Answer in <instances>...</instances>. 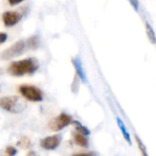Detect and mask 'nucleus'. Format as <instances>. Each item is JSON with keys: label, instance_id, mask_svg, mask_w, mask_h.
I'll use <instances>...</instances> for the list:
<instances>
[{"label": "nucleus", "instance_id": "f257e3e1", "mask_svg": "<svg viewBox=\"0 0 156 156\" xmlns=\"http://www.w3.org/2000/svg\"><path fill=\"white\" fill-rule=\"evenodd\" d=\"M39 64L37 58H28L11 63L8 67V72L12 76L21 77L24 75L35 73L37 70Z\"/></svg>", "mask_w": 156, "mask_h": 156}, {"label": "nucleus", "instance_id": "f03ea898", "mask_svg": "<svg viewBox=\"0 0 156 156\" xmlns=\"http://www.w3.org/2000/svg\"><path fill=\"white\" fill-rule=\"evenodd\" d=\"M25 102L16 96H7L0 98V108L8 112L19 113L25 109Z\"/></svg>", "mask_w": 156, "mask_h": 156}, {"label": "nucleus", "instance_id": "7ed1b4c3", "mask_svg": "<svg viewBox=\"0 0 156 156\" xmlns=\"http://www.w3.org/2000/svg\"><path fill=\"white\" fill-rule=\"evenodd\" d=\"M19 93L27 101H41L43 100V94L40 89L33 85H21L18 87Z\"/></svg>", "mask_w": 156, "mask_h": 156}, {"label": "nucleus", "instance_id": "20e7f679", "mask_svg": "<svg viewBox=\"0 0 156 156\" xmlns=\"http://www.w3.org/2000/svg\"><path fill=\"white\" fill-rule=\"evenodd\" d=\"M26 48V42L23 40H18L12 46H10L8 48L4 50L1 53V58L3 59H11L16 57H18L23 53V51Z\"/></svg>", "mask_w": 156, "mask_h": 156}, {"label": "nucleus", "instance_id": "39448f33", "mask_svg": "<svg viewBox=\"0 0 156 156\" xmlns=\"http://www.w3.org/2000/svg\"><path fill=\"white\" fill-rule=\"evenodd\" d=\"M72 122V118L66 114V113H61L58 116L55 117L49 122V129L54 131V132H58L69 125Z\"/></svg>", "mask_w": 156, "mask_h": 156}, {"label": "nucleus", "instance_id": "423d86ee", "mask_svg": "<svg viewBox=\"0 0 156 156\" xmlns=\"http://www.w3.org/2000/svg\"><path fill=\"white\" fill-rule=\"evenodd\" d=\"M61 140H62V137L59 134L48 136L44 138L43 140H41L40 146L45 150H55L57 147L59 146Z\"/></svg>", "mask_w": 156, "mask_h": 156}, {"label": "nucleus", "instance_id": "0eeeda50", "mask_svg": "<svg viewBox=\"0 0 156 156\" xmlns=\"http://www.w3.org/2000/svg\"><path fill=\"white\" fill-rule=\"evenodd\" d=\"M2 19L4 25L7 27H10L16 25L22 19V15L16 11H6L3 14Z\"/></svg>", "mask_w": 156, "mask_h": 156}, {"label": "nucleus", "instance_id": "6e6552de", "mask_svg": "<svg viewBox=\"0 0 156 156\" xmlns=\"http://www.w3.org/2000/svg\"><path fill=\"white\" fill-rule=\"evenodd\" d=\"M72 64L74 65L75 70H76V74L78 75V77L84 82H87V77L85 74V71L83 69L82 67V63L80 61V59L79 58H72Z\"/></svg>", "mask_w": 156, "mask_h": 156}, {"label": "nucleus", "instance_id": "1a4fd4ad", "mask_svg": "<svg viewBox=\"0 0 156 156\" xmlns=\"http://www.w3.org/2000/svg\"><path fill=\"white\" fill-rule=\"evenodd\" d=\"M73 138L77 145L83 147V148H87L89 146V142H88V139L86 138V135L76 131V133H73Z\"/></svg>", "mask_w": 156, "mask_h": 156}, {"label": "nucleus", "instance_id": "9d476101", "mask_svg": "<svg viewBox=\"0 0 156 156\" xmlns=\"http://www.w3.org/2000/svg\"><path fill=\"white\" fill-rule=\"evenodd\" d=\"M116 120H117L118 126H119V128H120V130H121V132H122V135H123L124 139L126 140V142H127L129 144H132L131 136H130V133H129V132H128L127 128L125 127V124H124V122H123L122 121V119H120L119 117H118Z\"/></svg>", "mask_w": 156, "mask_h": 156}, {"label": "nucleus", "instance_id": "9b49d317", "mask_svg": "<svg viewBox=\"0 0 156 156\" xmlns=\"http://www.w3.org/2000/svg\"><path fill=\"white\" fill-rule=\"evenodd\" d=\"M72 123L74 124L75 129H76L77 132H79V133H82V134H84L86 136H88L89 134H90V130L87 127H85L84 125H82L80 122H78V121H72Z\"/></svg>", "mask_w": 156, "mask_h": 156}, {"label": "nucleus", "instance_id": "f8f14e48", "mask_svg": "<svg viewBox=\"0 0 156 156\" xmlns=\"http://www.w3.org/2000/svg\"><path fill=\"white\" fill-rule=\"evenodd\" d=\"M145 28H146V34H147V37H148L149 40L151 41V43H152V44H156L155 33H154V29H153L152 26H151L148 22H146V23H145Z\"/></svg>", "mask_w": 156, "mask_h": 156}, {"label": "nucleus", "instance_id": "ddd939ff", "mask_svg": "<svg viewBox=\"0 0 156 156\" xmlns=\"http://www.w3.org/2000/svg\"><path fill=\"white\" fill-rule=\"evenodd\" d=\"M38 44H39V38L37 36H34V37L28 38V40H27V45L30 48H37Z\"/></svg>", "mask_w": 156, "mask_h": 156}, {"label": "nucleus", "instance_id": "4468645a", "mask_svg": "<svg viewBox=\"0 0 156 156\" xmlns=\"http://www.w3.org/2000/svg\"><path fill=\"white\" fill-rule=\"evenodd\" d=\"M17 144H18L19 146L23 147V148H28V147H30L31 143H30V140H29L28 138L23 137V138H21V140L17 143Z\"/></svg>", "mask_w": 156, "mask_h": 156}, {"label": "nucleus", "instance_id": "2eb2a0df", "mask_svg": "<svg viewBox=\"0 0 156 156\" xmlns=\"http://www.w3.org/2000/svg\"><path fill=\"white\" fill-rule=\"evenodd\" d=\"M135 140H136V144H137V145H138V147H139V149H140L141 153H142L144 155H145V156L147 155L146 148H145L144 144H143V142L139 139V137H138V136H135Z\"/></svg>", "mask_w": 156, "mask_h": 156}, {"label": "nucleus", "instance_id": "dca6fc26", "mask_svg": "<svg viewBox=\"0 0 156 156\" xmlns=\"http://www.w3.org/2000/svg\"><path fill=\"white\" fill-rule=\"evenodd\" d=\"M5 153H6V154H8V155L13 156L16 154V149L15 147H13V146H8V147L6 148V150H5Z\"/></svg>", "mask_w": 156, "mask_h": 156}, {"label": "nucleus", "instance_id": "f3484780", "mask_svg": "<svg viewBox=\"0 0 156 156\" xmlns=\"http://www.w3.org/2000/svg\"><path fill=\"white\" fill-rule=\"evenodd\" d=\"M129 2L131 3V5H133V7L134 8L135 11H139V1L138 0H129Z\"/></svg>", "mask_w": 156, "mask_h": 156}, {"label": "nucleus", "instance_id": "a211bd4d", "mask_svg": "<svg viewBox=\"0 0 156 156\" xmlns=\"http://www.w3.org/2000/svg\"><path fill=\"white\" fill-rule=\"evenodd\" d=\"M6 39H7V35L5 33H0V45L5 42Z\"/></svg>", "mask_w": 156, "mask_h": 156}, {"label": "nucleus", "instance_id": "6ab92c4d", "mask_svg": "<svg viewBox=\"0 0 156 156\" xmlns=\"http://www.w3.org/2000/svg\"><path fill=\"white\" fill-rule=\"evenodd\" d=\"M7 1H8V3H9L10 5H16L21 3V2L24 1V0H7Z\"/></svg>", "mask_w": 156, "mask_h": 156}, {"label": "nucleus", "instance_id": "aec40b11", "mask_svg": "<svg viewBox=\"0 0 156 156\" xmlns=\"http://www.w3.org/2000/svg\"><path fill=\"white\" fill-rule=\"evenodd\" d=\"M0 73H1V71H0Z\"/></svg>", "mask_w": 156, "mask_h": 156}]
</instances>
